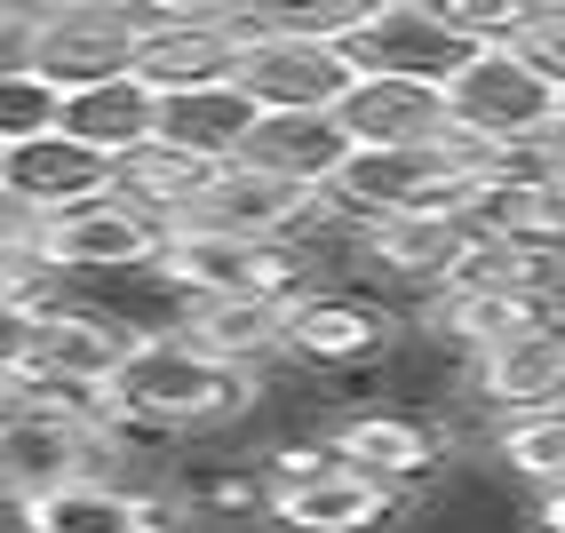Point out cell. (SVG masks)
Wrapping results in <instances>:
<instances>
[{
  "mask_svg": "<svg viewBox=\"0 0 565 533\" xmlns=\"http://www.w3.org/2000/svg\"><path fill=\"white\" fill-rule=\"evenodd\" d=\"M263 383H247V374L215 366L207 351L183 327H136L128 351H120V374H111L104 391V414L128 430H215V423H239V414L255 406Z\"/></svg>",
  "mask_w": 565,
  "mask_h": 533,
  "instance_id": "1",
  "label": "cell"
},
{
  "mask_svg": "<svg viewBox=\"0 0 565 533\" xmlns=\"http://www.w3.org/2000/svg\"><path fill=\"white\" fill-rule=\"evenodd\" d=\"M438 96H446V136L486 151V160H502V151H534L557 128V111H565V96L534 72L525 49H470L438 81Z\"/></svg>",
  "mask_w": 565,
  "mask_h": 533,
  "instance_id": "2",
  "label": "cell"
},
{
  "mask_svg": "<svg viewBox=\"0 0 565 533\" xmlns=\"http://www.w3.org/2000/svg\"><path fill=\"white\" fill-rule=\"evenodd\" d=\"M152 279L183 302H263L287 311L319 287L311 247H263V239H215V232H168Z\"/></svg>",
  "mask_w": 565,
  "mask_h": 533,
  "instance_id": "3",
  "label": "cell"
},
{
  "mask_svg": "<svg viewBox=\"0 0 565 533\" xmlns=\"http://www.w3.org/2000/svg\"><path fill=\"white\" fill-rule=\"evenodd\" d=\"M136 41H143V9H128V0H64V9H32L24 72L49 81L56 96L104 88V81H128Z\"/></svg>",
  "mask_w": 565,
  "mask_h": 533,
  "instance_id": "4",
  "label": "cell"
},
{
  "mask_svg": "<svg viewBox=\"0 0 565 533\" xmlns=\"http://www.w3.org/2000/svg\"><path fill=\"white\" fill-rule=\"evenodd\" d=\"M160 223L152 215H136L128 200H88V207H72V215H49V223H32V271L41 279H81V271H104V279H120V271H152L160 263Z\"/></svg>",
  "mask_w": 565,
  "mask_h": 533,
  "instance_id": "5",
  "label": "cell"
},
{
  "mask_svg": "<svg viewBox=\"0 0 565 533\" xmlns=\"http://www.w3.org/2000/svg\"><path fill=\"white\" fill-rule=\"evenodd\" d=\"M327 223V200L319 192H295L279 175H255V168H215L207 192L192 200V215L175 232H215V239H263V247H303Z\"/></svg>",
  "mask_w": 565,
  "mask_h": 533,
  "instance_id": "6",
  "label": "cell"
},
{
  "mask_svg": "<svg viewBox=\"0 0 565 533\" xmlns=\"http://www.w3.org/2000/svg\"><path fill=\"white\" fill-rule=\"evenodd\" d=\"M334 49L351 56V72H391V81H430V88L470 56L446 32V17L423 9V0H359Z\"/></svg>",
  "mask_w": 565,
  "mask_h": 533,
  "instance_id": "7",
  "label": "cell"
},
{
  "mask_svg": "<svg viewBox=\"0 0 565 533\" xmlns=\"http://www.w3.org/2000/svg\"><path fill=\"white\" fill-rule=\"evenodd\" d=\"M327 446H334V462H343V470L406 493V486H430L446 470L455 430L423 423V414H398V406H359V414H343V423L327 430Z\"/></svg>",
  "mask_w": 565,
  "mask_h": 533,
  "instance_id": "8",
  "label": "cell"
},
{
  "mask_svg": "<svg viewBox=\"0 0 565 533\" xmlns=\"http://www.w3.org/2000/svg\"><path fill=\"white\" fill-rule=\"evenodd\" d=\"M96 478V430L88 423H64V414L24 406L9 430H0V510H41L49 493Z\"/></svg>",
  "mask_w": 565,
  "mask_h": 533,
  "instance_id": "9",
  "label": "cell"
},
{
  "mask_svg": "<svg viewBox=\"0 0 565 533\" xmlns=\"http://www.w3.org/2000/svg\"><path fill=\"white\" fill-rule=\"evenodd\" d=\"M232 17L223 9H143V41H136V81L160 96H192V88H215L232 81Z\"/></svg>",
  "mask_w": 565,
  "mask_h": 533,
  "instance_id": "10",
  "label": "cell"
},
{
  "mask_svg": "<svg viewBox=\"0 0 565 533\" xmlns=\"http://www.w3.org/2000/svg\"><path fill=\"white\" fill-rule=\"evenodd\" d=\"M279 334H287V359L303 366H366L398 342V311L351 287H311L303 302H287Z\"/></svg>",
  "mask_w": 565,
  "mask_h": 533,
  "instance_id": "11",
  "label": "cell"
},
{
  "mask_svg": "<svg viewBox=\"0 0 565 533\" xmlns=\"http://www.w3.org/2000/svg\"><path fill=\"white\" fill-rule=\"evenodd\" d=\"M470 391L502 423H518V414H565V311L510 334L502 351L470 359Z\"/></svg>",
  "mask_w": 565,
  "mask_h": 533,
  "instance_id": "12",
  "label": "cell"
},
{
  "mask_svg": "<svg viewBox=\"0 0 565 533\" xmlns=\"http://www.w3.org/2000/svg\"><path fill=\"white\" fill-rule=\"evenodd\" d=\"M398 518H406V493L374 486L343 462L303 478V486L263 493V525H279V533H391Z\"/></svg>",
  "mask_w": 565,
  "mask_h": 533,
  "instance_id": "13",
  "label": "cell"
},
{
  "mask_svg": "<svg viewBox=\"0 0 565 533\" xmlns=\"http://www.w3.org/2000/svg\"><path fill=\"white\" fill-rule=\"evenodd\" d=\"M334 128L351 136V151H406L446 136V96L430 81H391V72H359L351 96L334 104Z\"/></svg>",
  "mask_w": 565,
  "mask_h": 533,
  "instance_id": "14",
  "label": "cell"
},
{
  "mask_svg": "<svg viewBox=\"0 0 565 533\" xmlns=\"http://www.w3.org/2000/svg\"><path fill=\"white\" fill-rule=\"evenodd\" d=\"M17 525L24 533H183L175 502L136 478H81V486L49 493L41 510H24Z\"/></svg>",
  "mask_w": 565,
  "mask_h": 533,
  "instance_id": "15",
  "label": "cell"
},
{
  "mask_svg": "<svg viewBox=\"0 0 565 533\" xmlns=\"http://www.w3.org/2000/svg\"><path fill=\"white\" fill-rule=\"evenodd\" d=\"M0 192H9L32 223H49V215H72V207L104 200V192H111V168L96 160V151L64 143V136L49 128V136L17 143V151H0Z\"/></svg>",
  "mask_w": 565,
  "mask_h": 533,
  "instance_id": "16",
  "label": "cell"
},
{
  "mask_svg": "<svg viewBox=\"0 0 565 533\" xmlns=\"http://www.w3.org/2000/svg\"><path fill=\"white\" fill-rule=\"evenodd\" d=\"M351 160V136L327 120V111H255V128H247V143H239V168H255V175H279V183H295V192H319L327 200V183H334V168Z\"/></svg>",
  "mask_w": 565,
  "mask_h": 533,
  "instance_id": "17",
  "label": "cell"
},
{
  "mask_svg": "<svg viewBox=\"0 0 565 533\" xmlns=\"http://www.w3.org/2000/svg\"><path fill=\"white\" fill-rule=\"evenodd\" d=\"M152 120H160V104H152V88H143L136 72H128V81H104V88L56 96V136L81 143V151H96L104 168H120L128 151L152 143Z\"/></svg>",
  "mask_w": 565,
  "mask_h": 533,
  "instance_id": "18",
  "label": "cell"
},
{
  "mask_svg": "<svg viewBox=\"0 0 565 533\" xmlns=\"http://www.w3.org/2000/svg\"><path fill=\"white\" fill-rule=\"evenodd\" d=\"M470 232H478V223L398 215V223H366V232H351V239H359V255H366V263H374V271H383V279H398V287H423V295H438V287H446V271H455V263H462Z\"/></svg>",
  "mask_w": 565,
  "mask_h": 533,
  "instance_id": "19",
  "label": "cell"
},
{
  "mask_svg": "<svg viewBox=\"0 0 565 533\" xmlns=\"http://www.w3.org/2000/svg\"><path fill=\"white\" fill-rule=\"evenodd\" d=\"M247 128H255V104L232 81H215V88H192V96H160L152 143L183 151V160H200V168H232Z\"/></svg>",
  "mask_w": 565,
  "mask_h": 533,
  "instance_id": "20",
  "label": "cell"
},
{
  "mask_svg": "<svg viewBox=\"0 0 565 533\" xmlns=\"http://www.w3.org/2000/svg\"><path fill=\"white\" fill-rule=\"evenodd\" d=\"M438 295H518V302H565V255H525L494 232H470L462 263Z\"/></svg>",
  "mask_w": 565,
  "mask_h": 533,
  "instance_id": "21",
  "label": "cell"
},
{
  "mask_svg": "<svg viewBox=\"0 0 565 533\" xmlns=\"http://www.w3.org/2000/svg\"><path fill=\"white\" fill-rule=\"evenodd\" d=\"M279 319H287V311H263V302H183L175 327L192 334L215 366H232V374H247V383H255L271 359H287Z\"/></svg>",
  "mask_w": 565,
  "mask_h": 533,
  "instance_id": "22",
  "label": "cell"
},
{
  "mask_svg": "<svg viewBox=\"0 0 565 533\" xmlns=\"http://www.w3.org/2000/svg\"><path fill=\"white\" fill-rule=\"evenodd\" d=\"M207 175L215 168L183 160V151H168V143H143V151H128V160L111 168V200H128L136 215H152L160 232H175V223L192 215V200L207 192Z\"/></svg>",
  "mask_w": 565,
  "mask_h": 533,
  "instance_id": "23",
  "label": "cell"
},
{
  "mask_svg": "<svg viewBox=\"0 0 565 533\" xmlns=\"http://www.w3.org/2000/svg\"><path fill=\"white\" fill-rule=\"evenodd\" d=\"M494 462L525 486H565V414H518L494 430Z\"/></svg>",
  "mask_w": 565,
  "mask_h": 533,
  "instance_id": "24",
  "label": "cell"
},
{
  "mask_svg": "<svg viewBox=\"0 0 565 533\" xmlns=\"http://www.w3.org/2000/svg\"><path fill=\"white\" fill-rule=\"evenodd\" d=\"M49 128H56V88L32 81L24 64H0V151H17Z\"/></svg>",
  "mask_w": 565,
  "mask_h": 533,
  "instance_id": "25",
  "label": "cell"
},
{
  "mask_svg": "<svg viewBox=\"0 0 565 533\" xmlns=\"http://www.w3.org/2000/svg\"><path fill=\"white\" fill-rule=\"evenodd\" d=\"M525 56H534V72L565 96V9H534V24H525Z\"/></svg>",
  "mask_w": 565,
  "mask_h": 533,
  "instance_id": "26",
  "label": "cell"
},
{
  "mask_svg": "<svg viewBox=\"0 0 565 533\" xmlns=\"http://www.w3.org/2000/svg\"><path fill=\"white\" fill-rule=\"evenodd\" d=\"M49 302V295H41ZM41 302H9L0 311V374H24V359H32V319H41Z\"/></svg>",
  "mask_w": 565,
  "mask_h": 533,
  "instance_id": "27",
  "label": "cell"
},
{
  "mask_svg": "<svg viewBox=\"0 0 565 533\" xmlns=\"http://www.w3.org/2000/svg\"><path fill=\"white\" fill-rule=\"evenodd\" d=\"M41 295H56V279L32 271V255H0V311L9 302H41Z\"/></svg>",
  "mask_w": 565,
  "mask_h": 533,
  "instance_id": "28",
  "label": "cell"
},
{
  "mask_svg": "<svg viewBox=\"0 0 565 533\" xmlns=\"http://www.w3.org/2000/svg\"><path fill=\"white\" fill-rule=\"evenodd\" d=\"M0 255H32V215L0 192Z\"/></svg>",
  "mask_w": 565,
  "mask_h": 533,
  "instance_id": "29",
  "label": "cell"
},
{
  "mask_svg": "<svg viewBox=\"0 0 565 533\" xmlns=\"http://www.w3.org/2000/svg\"><path fill=\"white\" fill-rule=\"evenodd\" d=\"M32 406V391H24V374H0V430L17 423V414Z\"/></svg>",
  "mask_w": 565,
  "mask_h": 533,
  "instance_id": "30",
  "label": "cell"
},
{
  "mask_svg": "<svg viewBox=\"0 0 565 533\" xmlns=\"http://www.w3.org/2000/svg\"><path fill=\"white\" fill-rule=\"evenodd\" d=\"M534 525H542V533H565V486H550V493H542V510H534Z\"/></svg>",
  "mask_w": 565,
  "mask_h": 533,
  "instance_id": "31",
  "label": "cell"
},
{
  "mask_svg": "<svg viewBox=\"0 0 565 533\" xmlns=\"http://www.w3.org/2000/svg\"><path fill=\"white\" fill-rule=\"evenodd\" d=\"M542 151H550V168H557V175H565V111H557V128H550V136H542Z\"/></svg>",
  "mask_w": 565,
  "mask_h": 533,
  "instance_id": "32",
  "label": "cell"
}]
</instances>
